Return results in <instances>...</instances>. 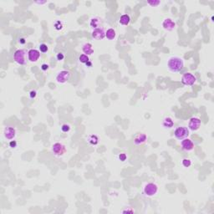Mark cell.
<instances>
[{
    "label": "cell",
    "instance_id": "cell-1",
    "mask_svg": "<svg viewBox=\"0 0 214 214\" xmlns=\"http://www.w3.org/2000/svg\"><path fill=\"white\" fill-rule=\"evenodd\" d=\"M167 68L172 73H178L182 71L184 68L183 59L177 56H171L167 60Z\"/></svg>",
    "mask_w": 214,
    "mask_h": 214
},
{
    "label": "cell",
    "instance_id": "cell-2",
    "mask_svg": "<svg viewBox=\"0 0 214 214\" xmlns=\"http://www.w3.org/2000/svg\"><path fill=\"white\" fill-rule=\"evenodd\" d=\"M13 59L14 61L20 65H24L27 64L28 59V53L25 49H18L13 54Z\"/></svg>",
    "mask_w": 214,
    "mask_h": 214
},
{
    "label": "cell",
    "instance_id": "cell-3",
    "mask_svg": "<svg viewBox=\"0 0 214 214\" xmlns=\"http://www.w3.org/2000/svg\"><path fill=\"white\" fill-rule=\"evenodd\" d=\"M157 192H158V186L156 183H153V182L146 183L143 188V194L146 197H154L157 194Z\"/></svg>",
    "mask_w": 214,
    "mask_h": 214
},
{
    "label": "cell",
    "instance_id": "cell-4",
    "mask_svg": "<svg viewBox=\"0 0 214 214\" xmlns=\"http://www.w3.org/2000/svg\"><path fill=\"white\" fill-rule=\"evenodd\" d=\"M189 135H190L189 129L187 126H184V125L177 127L175 130V131H174V136L179 141H182L185 138H188Z\"/></svg>",
    "mask_w": 214,
    "mask_h": 214
},
{
    "label": "cell",
    "instance_id": "cell-5",
    "mask_svg": "<svg viewBox=\"0 0 214 214\" xmlns=\"http://www.w3.org/2000/svg\"><path fill=\"white\" fill-rule=\"evenodd\" d=\"M51 151H52L53 154L55 156H64L66 152V147L65 145H63L62 143L56 142L54 143L51 147Z\"/></svg>",
    "mask_w": 214,
    "mask_h": 214
},
{
    "label": "cell",
    "instance_id": "cell-6",
    "mask_svg": "<svg viewBox=\"0 0 214 214\" xmlns=\"http://www.w3.org/2000/svg\"><path fill=\"white\" fill-rule=\"evenodd\" d=\"M182 83L184 85H188V86H192L193 84H196L197 82V78L193 74L188 72L185 73L182 76Z\"/></svg>",
    "mask_w": 214,
    "mask_h": 214
},
{
    "label": "cell",
    "instance_id": "cell-7",
    "mask_svg": "<svg viewBox=\"0 0 214 214\" xmlns=\"http://www.w3.org/2000/svg\"><path fill=\"white\" fill-rule=\"evenodd\" d=\"M70 77V72L68 70H61L57 74L55 79L59 84H65Z\"/></svg>",
    "mask_w": 214,
    "mask_h": 214
},
{
    "label": "cell",
    "instance_id": "cell-8",
    "mask_svg": "<svg viewBox=\"0 0 214 214\" xmlns=\"http://www.w3.org/2000/svg\"><path fill=\"white\" fill-rule=\"evenodd\" d=\"M201 120L197 117H192L188 123V129L192 131H197L201 127Z\"/></svg>",
    "mask_w": 214,
    "mask_h": 214
},
{
    "label": "cell",
    "instance_id": "cell-9",
    "mask_svg": "<svg viewBox=\"0 0 214 214\" xmlns=\"http://www.w3.org/2000/svg\"><path fill=\"white\" fill-rule=\"evenodd\" d=\"M91 36L95 40H103L105 37V31L103 28H98L95 29H93L91 32Z\"/></svg>",
    "mask_w": 214,
    "mask_h": 214
},
{
    "label": "cell",
    "instance_id": "cell-10",
    "mask_svg": "<svg viewBox=\"0 0 214 214\" xmlns=\"http://www.w3.org/2000/svg\"><path fill=\"white\" fill-rule=\"evenodd\" d=\"M162 28L167 31H172L176 29V23L171 19H165L162 22Z\"/></svg>",
    "mask_w": 214,
    "mask_h": 214
},
{
    "label": "cell",
    "instance_id": "cell-11",
    "mask_svg": "<svg viewBox=\"0 0 214 214\" xmlns=\"http://www.w3.org/2000/svg\"><path fill=\"white\" fill-rule=\"evenodd\" d=\"M3 135H4L5 139L8 141H12L16 137V130L13 126H7L4 129Z\"/></svg>",
    "mask_w": 214,
    "mask_h": 214
},
{
    "label": "cell",
    "instance_id": "cell-12",
    "mask_svg": "<svg viewBox=\"0 0 214 214\" xmlns=\"http://www.w3.org/2000/svg\"><path fill=\"white\" fill-rule=\"evenodd\" d=\"M181 146L182 150L185 151H192L194 149V143L192 142V140L188 138H185L181 141Z\"/></svg>",
    "mask_w": 214,
    "mask_h": 214
},
{
    "label": "cell",
    "instance_id": "cell-13",
    "mask_svg": "<svg viewBox=\"0 0 214 214\" xmlns=\"http://www.w3.org/2000/svg\"><path fill=\"white\" fill-rule=\"evenodd\" d=\"M40 58V52L37 49H32L30 50H29L28 52V59L30 62L32 63H35L37 62Z\"/></svg>",
    "mask_w": 214,
    "mask_h": 214
},
{
    "label": "cell",
    "instance_id": "cell-14",
    "mask_svg": "<svg viewBox=\"0 0 214 214\" xmlns=\"http://www.w3.org/2000/svg\"><path fill=\"white\" fill-rule=\"evenodd\" d=\"M146 139H147V136H146V134H144V133H139V134H137L134 137L133 142H134V144L136 146H141V145H142V144L146 142Z\"/></svg>",
    "mask_w": 214,
    "mask_h": 214
},
{
    "label": "cell",
    "instance_id": "cell-15",
    "mask_svg": "<svg viewBox=\"0 0 214 214\" xmlns=\"http://www.w3.org/2000/svg\"><path fill=\"white\" fill-rule=\"evenodd\" d=\"M162 125L165 129H171L174 126V121L171 117H166L163 119Z\"/></svg>",
    "mask_w": 214,
    "mask_h": 214
},
{
    "label": "cell",
    "instance_id": "cell-16",
    "mask_svg": "<svg viewBox=\"0 0 214 214\" xmlns=\"http://www.w3.org/2000/svg\"><path fill=\"white\" fill-rule=\"evenodd\" d=\"M82 51L86 55H91L94 54V49L92 48V45L90 43H85L82 46Z\"/></svg>",
    "mask_w": 214,
    "mask_h": 214
},
{
    "label": "cell",
    "instance_id": "cell-17",
    "mask_svg": "<svg viewBox=\"0 0 214 214\" xmlns=\"http://www.w3.org/2000/svg\"><path fill=\"white\" fill-rule=\"evenodd\" d=\"M100 20L99 18H92L90 21V26L93 29H98L100 26Z\"/></svg>",
    "mask_w": 214,
    "mask_h": 214
},
{
    "label": "cell",
    "instance_id": "cell-18",
    "mask_svg": "<svg viewBox=\"0 0 214 214\" xmlns=\"http://www.w3.org/2000/svg\"><path fill=\"white\" fill-rule=\"evenodd\" d=\"M116 37V32L114 29H109L105 32V38L108 40H113Z\"/></svg>",
    "mask_w": 214,
    "mask_h": 214
},
{
    "label": "cell",
    "instance_id": "cell-19",
    "mask_svg": "<svg viewBox=\"0 0 214 214\" xmlns=\"http://www.w3.org/2000/svg\"><path fill=\"white\" fill-rule=\"evenodd\" d=\"M130 22V18L128 14H124L120 19V24L122 25H128Z\"/></svg>",
    "mask_w": 214,
    "mask_h": 214
},
{
    "label": "cell",
    "instance_id": "cell-20",
    "mask_svg": "<svg viewBox=\"0 0 214 214\" xmlns=\"http://www.w3.org/2000/svg\"><path fill=\"white\" fill-rule=\"evenodd\" d=\"M88 142L91 145H93V146H95L99 143V138H98L97 136L95 135H91V136H89L88 138Z\"/></svg>",
    "mask_w": 214,
    "mask_h": 214
},
{
    "label": "cell",
    "instance_id": "cell-21",
    "mask_svg": "<svg viewBox=\"0 0 214 214\" xmlns=\"http://www.w3.org/2000/svg\"><path fill=\"white\" fill-rule=\"evenodd\" d=\"M79 61L80 62V63H82V64H87L89 61H90V59H89V56L88 55H86V54H81V55H79Z\"/></svg>",
    "mask_w": 214,
    "mask_h": 214
},
{
    "label": "cell",
    "instance_id": "cell-22",
    "mask_svg": "<svg viewBox=\"0 0 214 214\" xmlns=\"http://www.w3.org/2000/svg\"><path fill=\"white\" fill-rule=\"evenodd\" d=\"M147 4L151 7H157L161 4V1H159V0H150V1H147Z\"/></svg>",
    "mask_w": 214,
    "mask_h": 214
},
{
    "label": "cell",
    "instance_id": "cell-23",
    "mask_svg": "<svg viewBox=\"0 0 214 214\" xmlns=\"http://www.w3.org/2000/svg\"><path fill=\"white\" fill-rule=\"evenodd\" d=\"M182 165L184 167L188 168L189 167H191V165H192V161H191L190 159H188V158H184V159L182 161Z\"/></svg>",
    "mask_w": 214,
    "mask_h": 214
},
{
    "label": "cell",
    "instance_id": "cell-24",
    "mask_svg": "<svg viewBox=\"0 0 214 214\" xmlns=\"http://www.w3.org/2000/svg\"><path fill=\"white\" fill-rule=\"evenodd\" d=\"M39 52L41 53H46L48 52V50H49V47H48L47 45H45V44H41V45L39 46Z\"/></svg>",
    "mask_w": 214,
    "mask_h": 214
},
{
    "label": "cell",
    "instance_id": "cell-25",
    "mask_svg": "<svg viewBox=\"0 0 214 214\" xmlns=\"http://www.w3.org/2000/svg\"><path fill=\"white\" fill-rule=\"evenodd\" d=\"M61 130H62L63 132H65V133L69 132V131L70 130V125H68V124H64V125H62V126H61Z\"/></svg>",
    "mask_w": 214,
    "mask_h": 214
},
{
    "label": "cell",
    "instance_id": "cell-26",
    "mask_svg": "<svg viewBox=\"0 0 214 214\" xmlns=\"http://www.w3.org/2000/svg\"><path fill=\"white\" fill-rule=\"evenodd\" d=\"M54 28H55V29H56V30H60V29H62V28H63V24H62V23H61L60 21H57V22H55V24H54Z\"/></svg>",
    "mask_w": 214,
    "mask_h": 214
},
{
    "label": "cell",
    "instance_id": "cell-27",
    "mask_svg": "<svg viewBox=\"0 0 214 214\" xmlns=\"http://www.w3.org/2000/svg\"><path fill=\"white\" fill-rule=\"evenodd\" d=\"M56 59H57L58 61H62V60H64V59H65V54H64L62 52L58 53L57 55H56Z\"/></svg>",
    "mask_w": 214,
    "mask_h": 214
},
{
    "label": "cell",
    "instance_id": "cell-28",
    "mask_svg": "<svg viewBox=\"0 0 214 214\" xmlns=\"http://www.w3.org/2000/svg\"><path fill=\"white\" fill-rule=\"evenodd\" d=\"M118 158H119V160L121 161V162H124L125 160H126V158H127V156L125 154V153H121V154H120L119 156H118Z\"/></svg>",
    "mask_w": 214,
    "mask_h": 214
},
{
    "label": "cell",
    "instance_id": "cell-29",
    "mask_svg": "<svg viewBox=\"0 0 214 214\" xmlns=\"http://www.w3.org/2000/svg\"><path fill=\"white\" fill-rule=\"evenodd\" d=\"M37 96V92L35 91H31L29 92V97L30 99H34Z\"/></svg>",
    "mask_w": 214,
    "mask_h": 214
},
{
    "label": "cell",
    "instance_id": "cell-30",
    "mask_svg": "<svg viewBox=\"0 0 214 214\" xmlns=\"http://www.w3.org/2000/svg\"><path fill=\"white\" fill-rule=\"evenodd\" d=\"M9 146L11 147V148H15V147H17V142L16 141H10V142H9Z\"/></svg>",
    "mask_w": 214,
    "mask_h": 214
},
{
    "label": "cell",
    "instance_id": "cell-31",
    "mask_svg": "<svg viewBox=\"0 0 214 214\" xmlns=\"http://www.w3.org/2000/svg\"><path fill=\"white\" fill-rule=\"evenodd\" d=\"M49 65H47V64H43V65H41V70H44V71H46V70H49Z\"/></svg>",
    "mask_w": 214,
    "mask_h": 214
},
{
    "label": "cell",
    "instance_id": "cell-32",
    "mask_svg": "<svg viewBox=\"0 0 214 214\" xmlns=\"http://www.w3.org/2000/svg\"><path fill=\"white\" fill-rule=\"evenodd\" d=\"M47 3V1L46 0H44V1H35L34 2V3H36V4H40V5H43V4H45Z\"/></svg>",
    "mask_w": 214,
    "mask_h": 214
},
{
    "label": "cell",
    "instance_id": "cell-33",
    "mask_svg": "<svg viewBox=\"0 0 214 214\" xmlns=\"http://www.w3.org/2000/svg\"><path fill=\"white\" fill-rule=\"evenodd\" d=\"M20 44H21V45H24V44H25V39H24V38H21V39H20Z\"/></svg>",
    "mask_w": 214,
    "mask_h": 214
},
{
    "label": "cell",
    "instance_id": "cell-34",
    "mask_svg": "<svg viewBox=\"0 0 214 214\" xmlns=\"http://www.w3.org/2000/svg\"><path fill=\"white\" fill-rule=\"evenodd\" d=\"M122 213H134V210H123Z\"/></svg>",
    "mask_w": 214,
    "mask_h": 214
}]
</instances>
